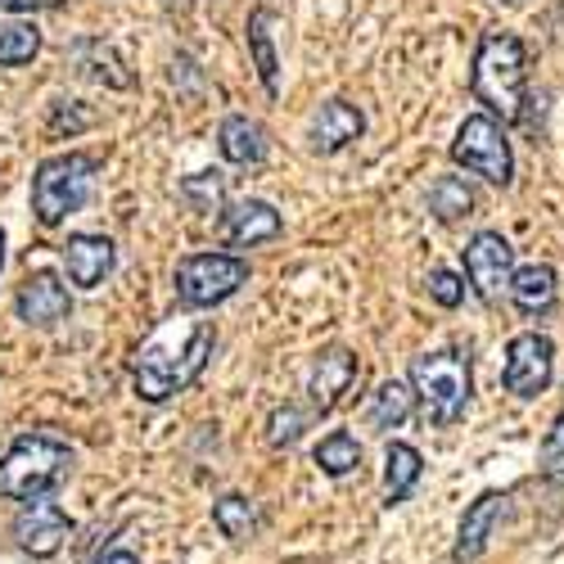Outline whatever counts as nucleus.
I'll list each match as a JSON object with an SVG mask.
<instances>
[{"label":"nucleus","instance_id":"nucleus-1","mask_svg":"<svg viewBox=\"0 0 564 564\" xmlns=\"http://www.w3.org/2000/svg\"><path fill=\"white\" fill-rule=\"evenodd\" d=\"M213 348H217V330L208 321H181V325L172 321L167 330H159L131 361L135 398L159 406V402L185 393L204 375Z\"/></svg>","mask_w":564,"mask_h":564},{"label":"nucleus","instance_id":"nucleus-2","mask_svg":"<svg viewBox=\"0 0 564 564\" xmlns=\"http://www.w3.org/2000/svg\"><path fill=\"white\" fill-rule=\"evenodd\" d=\"M469 96L501 127L529 113V45L514 32H484L469 59Z\"/></svg>","mask_w":564,"mask_h":564},{"label":"nucleus","instance_id":"nucleus-3","mask_svg":"<svg viewBox=\"0 0 564 564\" xmlns=\"http://www.w3.org/2000/svg\"><path fill=\"white\" fill-rule=\"evenodd\" d=\"M73 460H77L73 443L51 430L19 434L0 452V501H19V506L45 501L64 488V479L73 475Z\"/></svg>","mask_w":564,"mask_h":564},{"label":"nucleus","instance_id":"nucleus-4","mask_svg":"<svg viewBox=\"0 0 564 564\" xmlns=\"http://www.w3.org/2000/svg\"><path fill=\"white\" fill-rule=\"evenodd\" d=\"M406 384L415 389L420 415H425L434 430H452L465 420L469 398H475V366H469V352H460V348L420 352V357H411Z\"/></svg>","mask_w":564,"mask_h":564},{"label":"nucleus","instance_id":"nucleus-5","mask_svg":"<svg viewBox=\"0 0 564 564\" xmlns=\"http://www.w3.org/2000/svg\"><path fill=\"white\" fill-rule=\"evenodd\" d=\"M96 172L100 163L90 159V154H55V159H45L32 176V213L41 226H59L64 217H73L90 191H96Z\"/></svg>","mask_w":564,"mask_h":564},{"label":"nucleus","instance_id":"nucleus-6","mask_svg":"<svg viewBox=\"0 0 564 564\" xmlns=\"http://www.w3.org/2000/svg\"><path fill=\"white\" fill-rule=\"evenodd\" d=\"M249 285V262L240 253H191L176 262V303L204 312Z\"/></svg>","mask_w":564,"mask_h":564},{"label":"nucleus","instance_id":"nucleus-7","mask_svg":"<svg viewBox=\"0 0 564 564\" xmlns=\"http://www.w3.org/2000/svg\"><path fill=\"white\" fill-rule=\"evenodd\" d=\"M452 163L465 167L469 176H484L488 185L506 191L514 181V150H510V135L497 118L488 113H469L460 127H456V140H452Z\"/></svg>","mask_w":564,"mask_h":564},{"label":"nucleus","instance_id":"nucleus-8","mask_svg":"<svg viewBox=\"0 0 564 564\" xmlns=\"http://www.w3.org/2000/svg\"><path fill=\"white\" fill-rule=\"evenodd\" d=\"M465 258V285L475 290L488 307L501 303V294L510 299V280H514V245L506 240L501 230H475L469 245L460 249Z\"/></svg>","mask_w":564,"mask_h":564},{"label":"nucleus","instance_id":"nucleus-9","mask_svg":"<svg viewBox=\"0 0 564 564\" xmlns=\"http://www.w3.org/2000/svg\"><path fill=\"white\" fill-rule=\"evenodd\" d=\"M555 380V339L542 330H524L506 344V361H501V384L506 393H514L520 402H533L551 389Z\"/></svg>","mask_w":564,"mask_h":564},{"label":"nucleus","instance_id":"nucleus-10","mask_svg":"<svg viewBox=\"0 0 564 564\" xmlns=\"http://www.w3.org/2000/svg\"><path fill=\"white\" fill-rule=\"evenodd\" d=\"M361 380V361L352 348L335 344V348H321L316 361H312V375H307V406L312 415H330Z\"/></svg>","mask_w":564,"mask_h":564},{"label":"nucleus","instance_id":"nucleus-11","mask_svg":"<svg viewBox=\"0 0 564 564\" xmlns=\"http://www.w3.org/2000/svg\"><path fill=\"white\" fill-rule=\"evenodd\" d=\"M14 546L32 560H55L64 551V542L73 538V520L55 506V501H36V506H23L14 514Z\"/></svg>","mask_w":564,"mask_h":564},{"label":"nucleus","instance_id":"nucleus-12","mask_svg":"<svg viewBox=\"0 0 564 564\" xmlns=\"http://www.w3.org/2000/svg\"><path fill=\"white\" fill-rule=\"evenodd\" d=\"M506 510H510V492H497V488H488V492H479L475 501H469L465 514H460V524H456L452 560H456V564H475V560H484V551H488L497 524L506 520Z\"/></svg>","mask_w":564,"mask_h":564},{"label":"nucleus","instance_id":"nucleus-13","mask_svg":"<svg viewBox=\"0 0 564 564\" xmlns=\"http://www.w3.org/2000/svg\"><path fill=\"white\" fill-rule=\"evenodd\" d=\"M14 312L23 325H32V330H55V325L68 321V312H73L68 285L55 271H32L14 294Z\"/></svg>","mask_w":564,"mask_h":564},{"label":"nucleus","instance_id":"nucleus-14","mask_svg":"<svg viewBox=\"0 0 564 564\" xmlns=\"http://www.w3.org/2000/svg\"><path fill=\"white\" fill-rule=\"evenodd\" d=\"M361 131H366V118H361V109L357 105H348V100H325L312 118H307V145H312V154H339V150H348L352 140H361Z\"/></svg>","mask_w":564,"mask_h":564},{"label":"nucleus","instance_id":"nucleus-15","mask_svg":"<svg viewBox=\"0 0 564 564\" xmlns=\"http://www.w3.org/2000/svg\"><path fill=\"white\" fill-rule=\"evenodd\" d=\"M510 303L524 321H546L560 307V275L546 262H529L510 280Z\"/></svg>","mask_w":564,"mask_h":564},{"label":"nucleus","instance_id":"nucleus-16","mask_svg":"<svg viewBox=\"0 0 564 564\" xmlns=\"http://www.w3.org/2000/svg\"><path fill=\"white\" fill-rule=\"evenodd\" d=\"M280 230H285V221H280V213L262 199H240L221 213V235H226L230 249H253L262 240H275Z\"/></svg>","mask_w":564,"mask_h":564},{"label":"nucleus","instance_id":"nucleus-17","mask_svg":"<svg viewBox=\"0 0 564 564\" xmlns=\"http://www.w3.org/2000/svg\"><path fill=\"white\" fill-rule=\"evenodd\" d=\"M118 253H113V240L109 235H68L64 245V267H68V280L77 290H96L105 285V275L113 271Z\"/></svg>","mask_w":564,"mask_h":564},{"label":"nucleus","instance_id":"nucleus-18","mask_svg":"<svg viewBox=\"0 0 564 564\" xmlns=\"http://www.w3.org/2000/svg\"><path fill=\"white\" fill-rule=\"evenodd\" d=\"M68 59H73V68H77L82 77L100 82V86H113V90H127V86H131L127 64L118 59L113 45H109V41H100V36H82V41H73Z\"/></svg>","mask_w":564,"mask_h":564},{"label":"nucleus","instance_id":"nucleus-19","mask_svg":"<svg viewBox=\"0 0 564 564\" xmlns=\"http://www.w3.org/2000/svg\"><path fill=\"white\" fill-rule=\"evenodd\" d=\"M217 150L235 167H258L267 159V131L253 118H245V113H230L217 127Z\"/></svg>","mask_w":564,"mask_h":564},{"label":"nucleus","instance_id":"nucleus-20","mask_svg":"<svg viewBox=\"0 0 564 564\" xmlns=\"http://www.w3.org/2000/svg\"><path fill=\"white\" fill-rule=\"evenodd\" d=\"M415 411H420L415 389H411L406 380H384L380 389L366 398V425H370L375 434H389V430H402Z\"/></svg>","mask_w":564,"mask_h":564},{"label":"nucleus","instance_id":"nucleus-21","mask_svg":"<svg viewBox=\"0 0 564 564\" xmlns=\"http://www.w3.org/2000/svg\"><path fill=\"white\" fill-rule=\"evenodd\" d=\"M420 479H425V456H420V447L411 443H389L384 447V506H402Z\"/></svg>","mask_w":564,"mask_h":564},{"label":"nucleus","instance_id":"nucleus-22","mask_svg":"<svg viewBox=\"0 0 564 564\" xmlns=\"http://www.w3.org/2000/svg\"><path fill=\"white\" fill-rule=\"evenodd\" d=\"M213 529H217L226 542H249V538H258V529H262V510H258V501L245 497V492H226V497L213 501Z\"/></svg>","mask_w":564,"mask_h":564},{"label":"nucleus","instance_id":"nucleus-23","mask_svg":"<svg viewBox=\"0 0 564 564\" xmlns=\"http://www.w3.org/2000/svg\"><path fill=\"white\" fill-rule=\"evenodd\" d=\"M275 14L267 10V6H258L253 14H249V55H253V68H258V77H262V86H267V96H275L280 90V55H275Z\"/></svg>","mask_w":564,"mask_h":564},{"label":"nucleus","instance_id":"nucleus-24","mask_svg":"<svg viewBox=\"0 0 564 564\" xmlns=\"http://www.w3.org/2000/svg\"><path fill=\"white\" fill-rule=\"evenodd\" d=\"M312 460H316L321 475H330V479H348L352 469H361V443H357V434H348V430H330V434H325V438L316 443Z\"/></svg>","mask_w":564,"mask_h":564},{"label":"nucleus","instance_id":"nucleus-25","mask_svg":"<svg viewBox=\"0 0 564 564\" xmlns=\"http://www.w3.org/2000/svg\"><path fill=\"white\" fill-rule=\"evenodd\" d=\"M430 213L443 221V226H456L475 213V191H469L465 176H438L430 185Z\"/></svg>","mask_w":564,"mask_h":564},{"label":"nucleus","instance_id":"nucleus-26","mask_svg":"<svg viewBox=\"0 0 564 564\" xmlns=\"http://www.w3.org/2000/svg\"><path fill=\"white\" fill-rule=\"evenodd\" d=\"M312 406H299V402H285V406H275L271 415H267V447H294L303 434H307V425H312Z\"/></svg>","mask_w":564,"mask_h":564},{"label":"nucleus","instance_id":"nucleus-27","mask_svg":"<svg viewBox=\"0 0 564 564\" xmlns=\"http://www.w3.org/2000/svg\"><path fill=\"white\" fill-rule=\"evenodd\" d=\"M41 51V32L32 23H0V68L32 64Z\"/></svg>","mask_w":564,"mask_h":564},{"label":"nucleus","instance_id":"nucleus-28","mask_svg":"<svg viewBox=\"0 0 564 564\" xmlns=\"http://www.w3.org/2000/svg\"><path fill=\"white\" fill-rule=\"evenodd\" d=\"M538 475L546 484H564V411H555L551 430L542 434V447H538Z\"/></svg>","mask_w":564,"mask_h":564},{"label":"nucleus","instance_id":"nucleus-29","mask_svg":"<svg viewBox=\"0 0 564 564\" xmlns=\"http://www.w3.org/2000/svg\"><path fill=\"white\" fill-rule=\"evenodd\" d=\"M425 290H430V299L438 303V307H460L465 303V275H456V271H447V267H434L430 275H425Z\"/></svg>","mask_w":564,"mask_h":564},{"label":"nucleus","instance_id":"nucleus-30","mask_svg":"<svg viewBox=\"0 0 564 564\" xmlns=\"http://www.w3.org/2000/svg\"><path fill=\"white\" fill-rule=\"evenodd\" d=\"M185 199H195L199 208H217L221 204V172H195L185 181Z\"/></svg>","mask_w":564,"mask_h":564},{"label":"nucleus","instance_id":"nucleus-31","mask_svg":"<svg viewBox=\"0 0 564 564\" xmlns=\"http://www.w3.org/2000/svg\"><path fill=\"white\" fill-rule=\"evenodd\" d=\"M64 0H0V10L6 14H32V10H55Z\"/></svg>","mask_w":564,"mask_h":564},{"label":"nucleus","instance_id":"nucleus-32","mask_svg":"<svg viewBox=\"0 0 564 564\" xmlns=\"http://www.w3.org/2000/svg\"><path fill=\"white\" fill-rule=\"evenodd\" d=\"M96 564H140V555H135L131 546H109V551H105Z\"/></svg>","mask_w":564,"mask_h":564},{"label":"nucleus","instance_id":"nucleus-33","mask_svg":"<svg viewBox=\"0 0 564 564\" xmlns=\"http://www.w3.org/2000/svg\"><path fill=\"white\" fill-rule=\"evenodd\" d=\"M0 267H6V230H0Z\"/></svg>","mask_w":564,"mask_h":564}]
</instances>
